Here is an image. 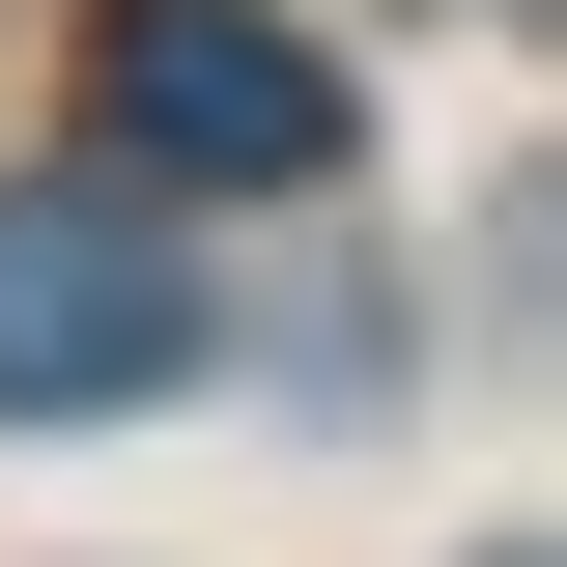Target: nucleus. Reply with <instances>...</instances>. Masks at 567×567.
Listing matches in <instances>:
<instances>
[{"label": "nucleus", "mask_w": 567, "mask_h": 567, "mask_svg": "<svg viewBox=\"0 0 567 567\" xmlns=\"http://www.w3.org/2000/svg\"><path fill=\"white\" fill-rule=\"evenodd\" d=\"M85 85H114V171H199V199H312L341 171V58L256 29V0H114Z\"/></svg>", "instance_id": "f03ea898"}, {"label": "nucleus", "mask_w": 567, "mask_h": 567, "mask_svg": "<svg viewBox=\"0 0 567 567\" xmlns=\"http://www.w3.org/2000/svg\"><path fill=\"white\" fill-rule=\"evenodd\" d=\"M199 369V256L142 171H0V425H114Z\"/></svg>", "instance_id": "f257e3e1"}]
</instances>
